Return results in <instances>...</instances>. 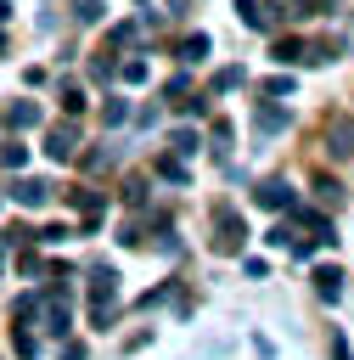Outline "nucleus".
<instances>
[{
	"instance_id": "obj_18",
	"label": "nucleus",
	"mask_w": 354,
	"mask_h": 360,
	"mask_svg": "<svg viewBox=\"0 0 354 360\" xmlns=\"http://www.w3.org/2000/svg\"><path fill=\"white\" fill-rule=\"evenodd\" d=\"M157 174L174 180V186H185V163H180V158H157Z\"/></svg>"
},
{
	"instance_id": "obj_2",
	"label": "nucleus",
	"mask_w": 354,
	"mask_h": 360,
	"mask_svg": "<svg viewBox=\"0 0 354 360\" xmlns=\"http://www.w3.org/2000/svg\"><path fill=\"white\" fill-rule=\"evenodd\" d=\"M90 292H96V326H107L112 321V304H118V270H96V281H90Z\"/></svg>"
},
{
	"instance_id": "obj_12",
	"label": "nucleus",
	"mask_w": 354,
	"mask_h": 360,
	"mask_svg": "<svg viewBox=\"0 0 354 360\" xmlns=\"http://www.w3.org/2000/svg\"><path fill=\"white\" fill-rule=\"evenodd\" d=\"M236 17H242L247 28H270V11H264L258 0H236Z\"/></svg>"
},
{
	"instance_id": "obj_30",
	"label": "nucleus",
	"mask_w": 354,
	"mask_h": 360,
	"mask_svg": "<svg viewBox=\"0 0 354 360\" xmlns=\"http://www.w3.org/2000/svg\"><path fill=\"white\" fill-rule=\"evenodd\" d=\"M62 360H84V343H62Z\"/></svg>"
},
{
	"instance_id": "obj_6",
	"label": "nucleus",
	"mask_w": 354,
	"mask_h": 360,
	"mask_svg": "<svg viewBox=\"0 0 354 360\" xmlns=\"http://www.w3.org/2000/svg\"><path fill=\"white\" fill-rule=\"evenodd\" d=\"M253 129H258V135H281V129H287V112L275 107V96L253 107Z\"/></svg>"
},
{
	"instance_id": "obj_11",
	"label": "nucleus",
	"mask_w": 354,
	"mask_h": 360,
	"mask_svg": "<svg viewBox=\"0 0 354 360\" xmlns=\"http://www.w3.org/2000/svg\"><path fill=\"white\" fill-rule=\"evenodd\" d=\"M315 292H320V298H337V292H343V270H337V264H320V270H315Z\"/></svg>"
},
{
	"instance_id": "obj_26",
	"label": "nucleus",
	"mask_w": 354,
	"mask_h": 360,
	"mask_svg": "<svg viewBox=\"0 0 354 360\" xmlns=\"http://www.w3.org/2000/svg\"><path fill=\"white\" fill-rule=\"evenodd\" d=\"M264 11H281V17H303V11H309V0H275V6H264Z\"/></svg>"
},
{
	"instance_id": "obj_23",
	"label": "nucleus",
	"mask_w": 354,
	"mask_h": 360,
	"mask_svg": "<svg viewBox=\"0 0 354 360\" xmlns=\"http://www.w3.org/2000/svg\"><path fill=\"white\" fill-rule=\"evenodd\" d=\"M292 84H298V79H292V73H275V79H270V84H264V96H292Z\"/></svg>"
},
{
	"instance_id": "obj_1",
	"label": "nucleus",
	"mask_w": 354,
	"mask_h": 360,
	"mask_svg": "<svg viewBox=\"0 0 354 360\" xmlns=\"http://www.w3.org/2000/svg\"><path fill=\"white\" fill-rule=\"evenodd\" d=\"M242 242H247L242 214H236L230 202H219V208H214V253H242Z\"/></svg>"
},
{
	"instance_id": "obj_25",
	"label": "nucleus",
	"mask_w": 354,
	"mask_h": 360,
	"mask_svg": "<svg viewBox=\"0 0 354 360\" xmlns=\"http://www.w3.org/2000/svg\"><path fill=\"white\" fill-rule=\"evenodd\" d=\"M17 270H22V276H39L45 264H39V253H28V248H17Z\"/></svg>"
},
{
	"instance_id": "obj_15",
	"label": "nucleus",
	"mask_w": 354,
	"mask_h": 360,
	"mask_svg": "<svg viewBox=\"0 0 354 360\" xmlns=\"http://www.w3.org/2000/svg\"><path fill=\"white\" fill-rule=\"evenodd\" d=\"M214 90H219V96L242 90V68H219V73H214Z\"/></svg>"
},
{
	"instance_id": "obj_29",
	"label": "nucleus",
	"mask_w": 354,
	"mask_h": 360,
	"mask_svg": "<svg viewBox=\"0 0 354 360\" xmlns=\"http://www.w3.org/2000/svg\"><path fill=\"white\" fill-rule=\"evenodd\" d=\"M101 17V0H79V22H96Z\"/></svg>"
},
{
	"instance_id": "obj_7",
	"label": "nucleus",
	"mask_w": 354,
	"mask_h": 360,
	"mask_svg": "<svg viewBox=\"0 0 354 360\" xmlns=\"http://www.w3.org/2000/svg\"><path fill=\"white\" fill-rule=\"evenodd\" d=\"M287 214H292L298 225H309V231H315V242H337V236H332V219H326V214H315V208H298V202H292Z\"/></svg>"
},
{
	"instance_id": "obj_14",
	"label": "nucleus",
	"mask_w": 354,
	"mask_h": 360,
	"mask_svg": "<svg viewBox=\"0 0 354 360\" xmlns=\"http://www.w3.org/2000/svg\"><path fill=\"white\" fill-rule=\"evenodd\" d=\"M118 73H124V84H146V79H152V68H146L140 56H129V62H124Z\"/></svg>"
},
{
	"instance_id": "obj_28",
	"label": "nucleus",
	"mask_w": 354,
	"mask_h": 360,
	"mask_svg": "<svg viewBox=\"0 0 354 360\" xmlns=\"http://www.w3.org/2000/svg\"><path fill=\"white\" fill-rule=\"evenodd\" d=\"M34 349H39V338H34V332H28V326H22V332H17V354H22V360H28V354H34Z\"/></svg>"
},
{
	"instance_id": "obj_27",
	"label": "nucleus",
	"mask_w": 354,
	"mask_h": 360,
	"mask_svg": "<svg viewBox=\"0 0 354 360\" xmlns=\"http://www.w3.org/2000/svg\"><path fill=\"white\" fill-rule=\"evenodd\" d=\"M90 79H112V51H101V56L90 62Z\"/></svg>"
},
{
	"instance_id": "obj_16",
	"label": "nucleus",
	"mask_w": 354,
	"mask_h": 360,
	"mask_svg": "<svg viewBox=\"0 0 354 360\" xmlns=\"http://www.w3.org/2000/svg\"><path fill=\"white\" fill-rule=\"evenodd\" d=\"M275 62H303V39H275Z\"/></svg>"
},
{
	"instance_id": "obj_3",
	"label": "nucleus",
	"mask_w": 354,
	"mask_h": 360,
	"mask_svg": "<svg viewBox=\"0 0 354 360\" xmlns=\"http://www.w3.org/2000/svg\"><path fill=\"white\" fill-rule=\"evenodd\" d=\"M73 152H79V124H73V118H62V124L45 135V158H51V163H67Z\"/></svg>"
},
{
	"instance_id": "obj_20",
	"label": "nucleus",
	"mask_w": 354,
	"mask_h": 360,
	"mask_svg": "<svg viewBox=\"0 0 354 360\" xmlns=\"http://www.w3.org/2000/svg\"><path fill=\"white\" fill-rule=\"evenodd\" d=\"M101 112H107V124H124V118H129V101H124V96H107Z\"/></svg>"
},
{
	"instance_id": "obj_17",
	"label": "nucleus",
	"mask_w": 354,
	"mask_h": 360,
	"mask_svg": "<svg viewBox=\"0 0 354 360\" xmlns=\"http://www.w3.org/2000/svg\"><path fill=\"white\" fill-rule=\"evenodd\" d=\"M169 146H174V152H185V158H191V152H197V146H202V141H197V129H174V135H169Z\"/></svg>"
},
{
	"instance_id": "obj_19",
	"label": "nucleus",
	"mask_w": 354,
	"mask_h": 360,
	"mask_svg": "<svg viewBox=\"0 0 354 360\" xmlns=\"http://www.w3.org/2000/svg\"><path fill=\"white\" fill-rule=\"evenodd\" d=\"M62 112H67V118H73V112H84V90H79V84H67V90H62Z\"/></svg>"
},
{
	"instance_id": "obj_4",
	"label": "nucleus",
	"mask_w": 354,
	"mask_h": 360,
	"mask_svg": "<svg viewBox=\"0 0 354 360\" xmlns=\"http://www.w3.org/2000/svg\"><path fill=\"white\" fill-rule=\"evenodd\" d=\"M326 152L332 158H354V118H332L326 124Z\"/></svg>"
},
{
	"instance_id": "obj_8",
	"label": "nucleus",
	"mask_w": 354,
	"mask_h": 360,
	"mask_svg": "<svg viewBox=\"0 0 354 360\" xmlns=\"http://www.w3.org/2000/svg\"><path fill=\"white\" fill-rule=\"evenodd\" d=\"M258 202H264V208H292L298 197H292L287 180H264V186H258Z\"/></svg>"
},
{
	"instance_id": "obj_22",
	"label": "nucleus",
	"mask_w": 354,
	"mask_h": 360,
	"mask_svg": "<svg viewBox=\"0 0 354 360\" xmlns=\"http://www.w3.org/2000/svg\"><path fill=\"white\" fill-rule=\"evenodd\" d=\"M135 34H140V28H135V22H118V28H112V34H107V45H135Z\"/></svg>"
},
{
	"instance_id": "obj_10",
	"label": "nucleus",
	"mask_w": 354,
	"mask_h": 360,
	"mask_svg": "<svg viewBox=\"0 0 354 360\" xmlns=\"http://www.w3.org/2000/svg\"><path fill=\"white\" fill-rule=\"evenodd\" d=\"M17 202H22V208H45V202H51V186H45V180H17Z\"/></svg>"
},
{
	"instance_id": "obj_5",
	"label": "nucleus",
	"mask_w": 354,
	"mask_h": 360,
	"mask_svg": "<svg viewBox=\"0 0 354 360\" xmlns=\"http://www.w3.org/2000/svg\"><path fill=\"white\" fill-rule=\"evenodd\" d=\"M34 321H45V332H51V338H67V332H73V315H67V304H62V298L39 304V315H34Z\"/></svg>"
},
{
	"instance_id": "obj_9",
	"label": "nucleus",
	"mask_w": 354,
	"mask_h": 360,
	"mask_svg": "<svg viewBox=\"0 0 354 360\" xmlns=\"http://www.w3.org/2000/svg\"><path fill=\"white\" fill-rule=\"evenodd\" d=\"M6 124H11V129H34V124H39V101H11V107H6Z\"/></svg>"
},
{
	"instance_id": "obj_24",
	"label": "nucleus",
	"mask_w": 354,
	"mask_h": 360,
	"mask_svg": "<svg viewBox=\"0 0 354 360\" xmlns=\"http://www.w3.org/2000/svg\"><path fill=\"white\" fill-rule=\"evenodd\" d=\"M315 197H320V202H326V208H332V202H337V197H343V186H337V180H315Z\"/></svg>"
},
{
	"instance_id": "obj_13",
	"label": "nucleus",
	"mask_w": 354,
	"mask_h": 360,
	"mask_svg": "<svg viewBox=\"0 0 354 360\" xmlns=\"http://www.w3.org/2000/svg\"><path fill=\"white\" fill-rule=\"evenodd\" d=\"M208 56V34H191V39H180V62H202Z\"/></svg>"
},
{
	"instance_id": "obj_21",
	"label": "nucleus",
	"mask_w": 354,
	"mask_h": 360,
	"mask_svg": "<svg viewBox=\"0 0 354 360\" xmlns=\"http://www.w3.org/2000/svg\"><path fill=\"white\" fill-rule=\"evenodd\" d=\"M0 163H6V169H22V163H28V146H22V141H11V146L0 152Z\"/></svg>"
}]
</instances>
